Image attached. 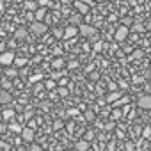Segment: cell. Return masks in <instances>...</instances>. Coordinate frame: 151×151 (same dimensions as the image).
<instances>
[{"instance_id":"cell-34","label":"cell","mask_w":151,"mask_h":151,"mask_svg":"<svg viewBox=\"0 0 151 151\" xmlns=\"http://www.w3.org/2000/svg\"><path fill=\"white\" fill-rule=\"evenodd\" d=\"M4 9V0H0V11Z\"/></svg>"},{"instance_id":"cell-12","label":"cell","mask_w":151,"mask_h":151,"mask_svg":"<svg viewBox=\"0 0 151 151\" xmlns=\"http://www.w3.org/2000/svg\"><path fill=\"white\" fill-rule=\"evenodd\" d=\"M11 101V94L9 93H0V103H9Z\"/></svg>"},{"instance_id":"cell-18","label":"cell","mask_w":151,"mask_h":151,"mask_svg":"<svg viewBox=\"0 0 151 151\" xmlns=\"http://www.w3.org/2000/svg\"><path fill=\"white\" fill-rule=\"evenodd\" d=\"M43 78V75H34V77H30V84H36Z\"/></svg>"},{"instance_id":"cell-36","label":"cell","mask_w":151,"mask_h":151,"mask_svg":"<svg viewBox=\"0 0 151 151\" xmlns=\"http://www.w3.org/2000/svg\"><path fill=\"white\" fill-rule=\"evenodd\" d=\"M98 2H107V0H98Z\"/></svg>"},{"instance_id":"cell-22","label":"cell","mask_w":151,"mask_h":151,"mask_svg":"<svg viewBox=\"0 0 151 151\" xmlns=\"http://www.w3.org/2000/svg\"><path fill=\"white\" fill-rule=\"evenodd\" d=\"M93 117H94V114H93L91 110H87V112H86V119H89V121H91Z\"/></svg>"},{"instance_id":"cell-31","label":"cell","mask_w":151,"mask_h":151,"mask_svg":"<svg viewBox=\"0 0 151 151\" xmlns=\"http://www.w3.org/2000/svg\"><path fill=\"white\" fill-rule=\"evenodd\" d=\"M2 86H4L6 89H9V87H11V84H9V82H2Z\"/></svg>"},{"instance_id":"cell-29","label":"cell","mask_w":151,"mask_h":151,"mask_svg":"<svg viewBox=\"0 0 151 151\" xmlns=\"http://www.w3.org/2000/svg\"><path fill=\"white\" fill-rule=\"evenodd\" d=\"M7 75H9V77H13V75H16V71L14 69H7Z\"/></svg>"},{"instance_id":"cell-8","label":"cell","mask_w":151,"mask_h":151,"mask_svg":"<svg viewBox=\"0 0 151 151\" xmlns=\"http://www.w3.org/2000/svg\"><path fill=\"white\" fill-rule=\"evenodd\" d=\"M45 16H46V9L37 7V9H36V20H37V22H41V20H45Z\"/></svg>"},{"instance_id":"cell-19","label":"cell","mask_w":151,"mask_h":151,"mask_svg":"<svg viewBox=\"0 0 151 151\" xmlns=\"http://www.w3.org/2000/svg\"><path fill=\"white\" fill-rule=\"evenodd\" d=\"M62 64H64L62 59H55V60H53V68H62Z\"/></svg>"},{"instance_id":"cell-2","label":"cell","mask_w":151,"mask_h":151,"mask_svg":"<svg viewBox=\"0 0 151 151\" xmlns=\"http://www.w3.org/2000/svg\"><path fill=\"white\" fill-rule=\"evenodd\" d=\"M13 60H14V53L13 52H4L2 55H0V64H4V66L13 64Z\"/></svg>"},{"instance_id":"cell-3","label":"cell","mask_w":151,"mask_h":151,"mask_svg":"<svg viewBox=\"0 0 151 151\" xmlns=\"http://www.w3.org/2000/svg\"><path fill=\"white\" fill-rule=\"evenodd\" d=\"M139 107L144 109V110H149V109H151V96H147V94L140 96V98H139Z\"/></svg>"},{"instance_id":"cell-1","label":"cell","mask_w":151,"mask_h":151,"mask_svg":"<svg viewBox=\"0 0 151 151\" xmlns=\"http://www.w3.org/2000/svg\"><path fill=\"white\" fill-rule=\"evenodd\" d=\"M78 30H80V34H82V36H86V37H91V36H94V34H96V29H94V27H91V25H86V23H82Z\"/></svg>"},{"instance_id":"cell-38","label":"cell","mask_w":151,"mask_h":151,"mask_svg":"<svg viewBox=\"0 0 151 151\" xmlns=\"http://www.w3.org/2000/svg\"><path fill=\"white\" fill-rule=\"evenodd\" d=\"M18 151H23V149H18Z\"/></svg>"},{"instance_id":"cell-15","label":"cell","mask_w":151,"mask_h":151,"mask_svg":"<svg viewBox=\"0 0 151 151\" xmlns=\"http://www.w3.org/2000/svg\"><path fill=\"white\" fill-rule=\"evenodd\" d=\"M13 64H16V66H25L27 64V59H23V57H14V60H13Z\"/></svg>"},{"instance_id":"cell-35","label":"cell","mask_w":151,"mask_h":151,"mask_svg":"<svg viewBox=\"0 0 151 151\" xmlns=\"http://www.w3.org/2000/svg\"><path fill=\"white\" fill-rule=\"evenodd\" d=\"M147 29H149V30H151V20H149V23H147Z\"/></svg>"},{"instance_id":"cell-7","label":"cell","mask_w":151,"mask_h":151,"mask_svg":"<svg viewBox=\"0 0 151 151\" xmlns=\"http://www.w3.org/2000/svg\"><path fill=\"white\" fill-rule=\"evenodd\" d=\"M75 36H77V29H75V27H68V29L64 30V37H66V39H71V37H75Z\"/></svg>"},{"instance_id":"cell-21","label":"cell","mask_w":151,"mask_h":151,"mask_svg":"<svg viewBox=\"0 0 151 151\" xmlns=\"http://www.w3.org/2000/svg\"><path fill=\"white\" fill-rule=\"evenodd\" d=\"M59 94H60V96H68V89L60 87V89H59Z\"/></svg>"},{"instance_id":"cell-28","label":"cell","mask_w":151,"mask_h":151,"mask_svg":"<svg viewBox=\"0 0 151 151\" xmlns=\"http://www.w3.org/2000/svg\"><path fill=\"white\" fill-rule=\"evenodd\" d=\"M71 22H75V23H78V22H80V16H73V18H71Z\"/></svg>"},{"instance_id":"cell-4","label":"cell","mask_w":151,"mask_h":151,"mask_svg":"<svg viewBox=\"0 0 151 151\" xmlns=\"http://www.w3.org/2000/svg\"><path fill=\"white\" fill-rule=\"evenodd\" d=\"M30 30H32L34 34H45V32H46V25L41 23V22H36V23L30 25Z\"/></svg>"},{"instance_id":"cell-14","label":"cell","mask_w":151,"mask_h":151,"mask_svg":"<svg viewBox=\"0 0 151 151\" xmlns=\"http://www.w3.org/2000/svg\"><path fill=\"white\" fill-rule=\"evenodd\" d=\"M13 116H14V110H13V109H7V110L2 112V117H4V119H11Z\"/></svg>"},{"instance_id":"cell-17","label":"cell","mask_w":151,"mask_h":151,"mask_svg":"<svg viewBox=\"0 0 151 151\" xmlns=\"http://www.w3.org/2000/svg\"><path fill=\"white\" fill-rule=\"evenodd\" d=\"M14 36L22 39V37H25V36H27V30H23V29H20V30H16V32H14Z\"/></svg>"},{"instance_id":"cell-20","label":"cell","mask_w":151,"mask_h":151,"mask_svg":"<svg viewBox=\"0 0 151 151\" xmlns=\"http://www.w3.org/2000/svg\"><path fill=\"white\" fill-rule=\"evenodd\" d=\"M68 116H78V110L77 109H71V110H68Z\"/></svg>"},{"instance_id":"cell-33","label":"cell","mask_w":151,"mask_h":151,"mask_svg":"<svg viewBox=\"0 0 151 151\" xmlns=\"http://www.w3.org/2000/svg\"><path fill=\"white\" fill-rule=\"evenodd\" d=\"M39 4L41 6H48V0H39Z\"/></svg>"},{"instance_id":"cell-25","label":"cell","mask_w":151,"mask_h":151,"mask_svg":"<svg viewBox=\"0 0 151 151\" xmlns=\"http://www.w3.org/2000/svg\"><path fill=\"white\" fill-rule=\"evenodd\" d=\"M101 46H103V45H101V43L98 41V43L94 45V52H100V50H101Z\"/></svg>"},{"instance_id":"cell-27","label":"cell","mask_w":151,"mask_h":151,"mask_svg":"<svg viewBox=\"0 0 151 151\" xmlns=\"http://www.w3.org/2000/svg\"><path fill=\"white\" fill-rule=\"evenodd\" d=\"M142 135H144V137H149V135H151V128L147 126V128L144 130V133H142Z\"/></svg>"},{"instance_id":"cell-23","label":"cell","mask_w":151,"mask_h":151,"mask_svg":"<svg viewBox=\"0 0 151 151\" xmlns=\"http://www.w3.org/2000/svg\"><path fill=\"white\" fill-rule=\"evenodd\" d=\"M29 151H41V147H39V146H37V144H32V146H30V149H29Z\"/></svg>"},{"instance_id":"cell-30","label":"cell","mask_w":151,"mask_h":151,"mask_svg":"<svg viewBox=\"0 0 151 151\" xmlns=\"http://www.w3.org/2000/svg\"><path fill=\"white\" fill-rule=\"evenodd\" d=\"M133 57H137V59H139V57H142V52H135V53H133Z\"/></svg>"},{"instance_id":"cell-10","label":"cell","mask_w":151,"mask_h":151,"mask_svg":"<svg viewBox=\"0 0 151 151\" xmlns=\"http://www.w3.org/2000/svg\"><path fill=\"white\" fill-rule=\"evenodd\" d=\"M75 7H77V9H78V11H80L82 14H86V13L89 11V7H87V6H86L84 2H75Z\"/></svg>"},{"instance_id":"cell-9","label":"cell","mask_w":151,"mask_h":151,"mask_svg":"<svg viewBox=\"0 0 151 151\" xmlns=\"http://www.w3.org/2000/svg\"><path fill=\"white\" fill-rule=\"evenodd\" d=\"M87 149H89V142H87V140L77 142V151H87Z\"/></svg>"},{"instance_id":"cell-26","label":"cell","mask_w":151,"mask_h":151,"mask_svg":"<svg viewBox=\"0 0 151 151\" xmlns=\"http://www.w3.org/2000/svg\"><path fill=\"white\" fill-rule=\"evenodd\" d=\"M46 87H48V89L55 87V82H53V80H48V82H46Z\"/></svg>"},{"instance_id":"cell-5","label":"cell","mask_w":151,"mask_h":151,"mask_svg":"<svg viewBox=\"0 0 151 151\" xmlns=\"http://www.w3.org/2000/svg\"><path fill=\"white\" fill-rule=\"evenodd\" d=\"M22 139L25 142H32L34 140V130L32 128H23L22 130Z\"/></svg>"},{"instance_id":"cell-37","label":"cell","mask_w":151,"mask_h":151,"mask_svg":"<svg viewBox=\"0 0 151 151\" xmlns=\"http://www.w3.org/2000/svg\"><path fill=\"white\" fill-rule=\"evenodd\" d=\"M0 121H2V114H0Z\"/></svg>"},{"instance_id":"cell-11","label":"cell","mask_w":151,"mask_h":151,"mask_svg":"<svg viewBox=\"0 0 151 151\" xmlns=\"http://www.w3.org/2000/svg\"><path fill=\"white\" fill-rule=\"evenodd\" d=\"M119 96H121V94H119L117 91H116V93L112 91V93L107 96V101H109V103H114V101H117V100H119Z\"/></svg>"},{"instance_id":"cell-6","label":"cell","mask_w":151,"mask_h":151,"mask_svg":"<svg viewBox=\"0 0 151 151\" xmlns=\"http://www.w3.org/2000/svg\"><path fill=\"white\" fill-rule=\"evenodd\" d=\"M126 36H128V29H126V27L117 29V32H116V39H117V41H123Z\"/></svg>"},{"instance_id":"cell-16","label":"cell","mask_w":151,"mask_h":151,"mask_svg":"<svg viewBox=\"0 0 151 151\" xmlns=\"http://www.w3.org/2000/svg\"><path fill=\"white\" fill-rule=\"evenodd\" d=\"M9 128H11V132H20V133H22V130H23L18 123H11V126H9Z\"/></svg>"},{"instance_id":"cell-13","label":"cell","mask_w":151,"mask_h":151,"mask_svg":"<svg viewBox=\"0 0 151 151\" xmlns=\"http://www.w3.org/2000/svg\"><path fill=\"white\" fill-rule=\"evenodd\" d=\"M25 9H29V11H36V9H37V4L34 2V0H27V2H25Z\"/></svg>"},{"instance_id":"cell-32","label":"cell","mask_w":151,"mask_h":151,"mask_svg":"<svg viewBox=\"0 0 151 151\" xmlns=\"http://www.w3.org/2000/svg\"><path fill=\"white\" fill-rule=\"evenodd\" d=\"M114 117H116V119H117V117H121V112H119V110H116V112H114Z\"/></svg>"},{"instance_id":"cell-24","label":"cell","mask_w":151,"mask_h":151,"mask_svg":"<svg viewBox=\"0 0 151 151\" xmlns=\"http://www.w3.org/2000/svg\"><path fill=\"white\" fill-rule=\"evenodd\" d=\"M133 30H144V25L137 23V25H133Z\"/></svg>"}]
</instances>
